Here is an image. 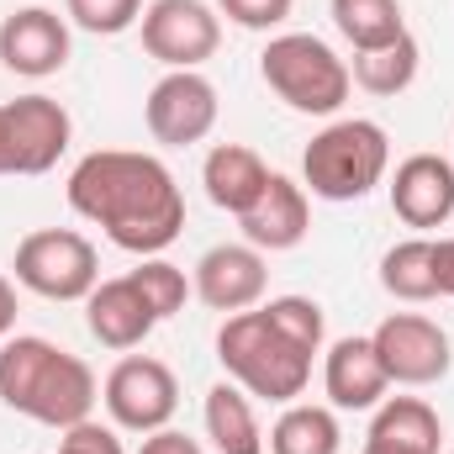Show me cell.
<instances>
[{
	"label": "cell",
	"mask_w": 454,
	"mask_h": 454,
	"mask_svg": "<svg viewBox=\"0 0 454 454\" xmlns=\"http://www.w3.org/2000/svg\"><path fill=\"white\" fill-rule=\"evenodd\" d=\"M69 207L116 248L153 259L185 232V196L164 159L132 148H96L69 175Z\"/></svg>",
	"instance_id": "6da1fadb"
},
{
	"label": "cell",
	"mask_w": 454,
	"mask_h": 454,
	"mask_svg": "<svg viewBox=\"0 0 454 454\" xmlns=\"http://www.w3.org/2000/svg\"><path fill=\"white\" fill-rule=\"evenodd\" d=\"M323 348V307L312 296H275L270 307L232 312L217 333L223 370L264 402L291 407L312 380V354Z\"/></svg>",
	"instance_id": "7a4b0ae2"
},
{
	"label": "cell",
	"mask_w": 454,
	"mask_h": 454,
	"mask_svg": "<svg viewBox=\"0 0 454 454\" xmlns=\"http://www.w3.org/2000/svg\"><path fill=\"white\" fill-rule=\"evenodd\" d=\"M96 370L48 339L0 343V402L43 428H74L96 407Z\"/></svg>",
	"instance_id": "3957f363"
},
{
	"label": "cell",
	"mask_w": 454,
	"mask_h": 454,
	"mask_svg": "<svg viewBox=\"0 0 454 454\" xmlns=\"http://www.w3.org/2000/svg\"><path fill=\"white\" fill-rule=\"evenodd\" d=\"M386 169H391V137L380 121L364 116H343L323 127L301 153L307 191L323 201H364L386 180Z\"/></svg>",
	"instance_id": "277c9868"
},
{
	"label": "cell",
	"mask_w": 454,
	"mask_h": 454,
	"mask_svg": "<svg viewBox=\"0 0 454 454\" xmlns=\"http://www.w3.org/2000/svg\"><path fill=\"white\" fill-rule=\"evenodd\" d=\"M259 74H264V85L291 112H301V116H333L348 101V85H354L348 64L323 37H312V32H280V37H270L264 53H259Z\"/></svg>",
	"instance_id": "5b68a950"
},
{
	"label": "cell",
	"mask_w": 454,
	"mask_h": 454,
	"mask_svg": "<svg viewBox=\"0 0 454 454\" xmlns=\"http://www.w3.org/2000/svg\"><path fill=\"white\" fill-rule=\"evenodd\" d=\"M16 286L43 301H85L101 286L96 243L74 227H37L16 243Z\"/></svg>",
	"instance_id": "8992f818"
},
{
	"label": "cell",
	"mask_w": 454,
	"mask_h": 454,
	"mask_svg": "<svg viewBox=\"0 0 454 454\" xmlns=\"http://www.w3.org/2000/svg\"><path fill=\"white\" fill-rule=\"evenodd\" d=\"M101 402H106L116 428H127V434H159L180 412V380H175V370L164 359L127 354L112 375H106Z\"/></svg>",
	"instance_id": "52a82bcc"
},
{
	"label": "cell",
	"mask_w": 454,
	"mask_h": 454,
	"mask_svg": "<svg viewBox=\"0 0 454 454\" xmlns=\"http://www.w3.org/2000/svg\"><path fill=\"white\" fill-rule=\"evenodd\" d=\"M223 43V21L207 0H153L143 11V48L164 69H201Z\"/></svg>",
	"instance_id": "ba28073f"
},
{
	"label": "cell",
	"mask_w": 454,
	"mask_h": 454,
	"mask_svg": "<svg viewBox=\"0 0 454 454\" xmlns=\"http://www.w3.org/2000/svg\"><path fill=\"white\" fill-rule=\"evenodd\" d=\"M370 343H375L391 386H434V380L450 375V364H454L450 333L434 317H423V312H391L370 333Z\"/></svg>",
	"instance_id": "9c48e42d"
},
{
	"label": "cell",
	"mask_w": 454,
	"mask_h": 454,
	"mask_svg": "<svg viewBox=\"0 0 454 454\" xmlns=\"http://www.w3.org/2000/svg\"><path fill=\"white\" fill-rule=\"evenodd\" d=\"M217 112H223L217 85H212L207 74H196V69H169V74L148 90V106H143L153 143H169V148L201 143V137L217 127Z\"/></svg>",
	"instance_id": "30bf717a"
},
{
	"label": "cell",
	"mask_w": 454,
	"mask_h": 454,
	"mask_svg": "<svg viewBox=\"0 0 454 454\" xmlns=\"http://www.w3.org/2000/svg\"><path fill=\"white\" fill-rule=\"evenodd\" d=\"M0 64L21 80H48L69 64V27L48 5H21L0 21Z\"/></svg>",
	"instance_id": "8fae6325"
},
{
	"label": "cell",
	"mask_w": 454,
	"mask_h": 454,
	"mask_svg": "<svg viewBox=\"0 0 454 454\" xmlns=\"http://www.w3.org/2000/svg\"><path fill=\"white\" fill-rule=\"evenodd\" d=\"M5 127H11V175H48L74 132L69 112L53 96H16L5 106Z\"/></svg>",
	"instance_id": "7c38bea8"
},
{
	"label": "cell",
	"mask_w": 454,
	"mask_h": 454,
	"mask_svg": "<svg viewBox=\"0 0 454 454\" xmlns=\"http://www.w3.org/2000/svg\"><path fill=\"white\" fill-rule=\"evenodd\" d=\"M264 286H270V270H264V254L254 243H217L196 264V296L223 317L259 307Z\"/></svg>",
	"instance_id": "4fadbf2b"
},
{
	"label": "cell",
	"mask_w": 454,
	"mask_h": 454,
	"mask_svg": "<svg viewBox=\"0 0 454 454\" xmlns=\"http://www.w3.org/2000/svg\"><path fill=\"white\" fill-rule=\"evenodd\" d=\"M391 212L407 227H444L454 217V164L444 153H412L391 175Z\"/></svg>",
	"instance_id": "5bb4252c"
},
{
	"label": "cell",
	"mask_w": 454,
	"mask_h": 454,
	"mask_svg": "<svg viewBox=\"0 0 454 454\" xmlns=\"http://www.w3.org/2000/svg\"><path fill=\"white\" fill-rule=\"evenodd\" d=\"M238 227H243V238H248L259 254H286V248H296V243L307 238V227H312L307 191H301L296 180H286V175H270L264 196L238 217Z\"/></svg>",
	"instance_id": "9a60e30c"
},
{
	"label": "cell",
	"mask_w": 454,
	"mask_h": 454,
	"mask_svg": "<svg viewBox=\"0 0 454 454\" xmlns=\"http://www.w3.org/2000/svg\"><path fill=\"white\" fill-rule=\"evenodd\" d=\"M386 364L370 339H339L323 359V391L339 412H370L386 396Z\"/></svg>",
	"instance_id": "2e32d148"
},
{
	"label": "cell",
	"mask_w": 454,
	"mask_h": 454,
	"mask_svg": "<svg viewBox=\"0 0 454 454\" xmlns=\"http://www.w3.org/2000/svg\"><path fill=\"white\" fill-rule=\"evenodd\" d=\"M85 323H90V339L106 343V348H137V343L159 328L153 307L143 301V291H137L127 275L101 280V286L85 296Z\"/></svg>",
	"instance_id": "e0dca14e"
},
{
	"label": "cell",
	"mask_w": 454,
	"mask_h": 454,
	"mask_svg": "<svg viewBox=\"0 0 454 454\" xmlns=\"http://www.w3.org/2000/svg\"><path fill=\"white\" fill-rule=\"evenodd\" d=\"M201 185H207V201H212V207L243 217V212L264 196L270 169H264V159H259L254 148H243V143H217V148L207 153V164H201Z\"/></svg>",
	"instance_id": "ac0fdd59"
},
{
	"label": "cell",
	"mask_w": 454,
	"mask_h": 454,
	"mask_svg": "<svg viewBox=\"0 0 454 454\" xmlns=\"http://www.w3.org/2000/svg\"><path fill=\"white\" fill-rule=\"evenodd\" d=\"M370 444H386V450H402V454H439L444 423L423 396H391V402L375 407Z\"/></svg>",
	"instance_id": "d6986e66"
},
{
	"label": "cell",
	"mask_w": 454,
	"mask_h": 454,
	"mask_svg": "<svg viewBox=\"0 0 454 454\" xmlns=\"http://www.w3.org/2000/svg\"><path fill=\"white\" fill-rule=\"evenodd\" d=\"M207 439L217 444V454H264L254 402L238 380H217L207 391Z\"/></svg>",
	"instance_id": "ffe728a7"
},
{
	"label": "cell",
	"mask_w": 454,
	"mask_h": 454,
	"mask_svg": "<svg viewBox=\"0 0 454 454\" xmlns=\"http://www.w3.org/2000/svg\"><path fill=\"white\" fill-rule=\"evenodd\" d=\"M380 286L396 301H434V296H444L439 291V243L434 238H407V243L386 248Z\"/></svg>",
	"instance_id": "44dd1931"
},
{
	"label": "cell",
	"mask_w": 454,
	"mask_h": 454,
	"mask_svg": "<svg viewBox=\"0 0 454 454\" xmlns=\"http://www.w3.org/2000/svg\"><path fill=\"white\" fill-rule=\"evenodd\" d=\"M343 428L333 407H312V402H291L275 428H270V454H339Z\"/></svg>",
	"instance_id": "7402d4cb"
},
{
	"label": "cell",
	"mask_w": 454,
	"mask_h": 454,
	"mask_svg": "<svg viewBox=\"0 0 454 454\" xmlns=\"http://www.w3.org/2000/svg\"><path fill=\"white\" fill-rule=\"evenodd\" d=\"M418 64H423V48H418V37H412V32H402V37H396V43H386V48L354 53L348 80H354L359 90H370V96H402V90L418 80Z\"/></svg>",
	"instance_id": "603a6c76"
},
{
	"label": "cell",
	"mask_w": 454,
	"mask_h": 454,
	"mask_svg": "<svg viewBox=\"0 0 454 454\" xmlns=\"http://www.w3.org/2000/svg\"><path fill=\"white\" fill-rule=\"evenodd\" d=\"M333 27L354 53H370L396 43L407 32V16H402V0H333Z\"/></svg>",
	"instance_id": "cb8c5ba5"
},
{
	"label": "cell",
	"mask_w": 454,
	"mask_h": 454,
	"mask_svg": "<svg viewBox=\"0 0 454 454\" xmlns=\"http://www.w3.org/2000/svg\"><path fill=\"white\" fill-rule=\"evenodd\" d=\"M127 280L143 291V301L153 307V317H159V323H164V317H175V312L185 307V296H191L185 270H180V264H169V259H159V254H153V259H143Z\"/></svg>",
	"instance_id": "d4e9b609"
},
{
	"label": "cell",
	"mask_w": 454,
	"mask_h": 454,
	"mask_svg": "<svg viewBox=\"0 0 454 454\" xmlns=\"http://www.w3.org/2000/svg\"><path fill=\"white\" fill-rule=\"evenodd\" d=\"M64 5H69V21L96 37H116L132 21H143V0H64Z\"/></svg>",
	"instance_id": "484cf974"
},
{
	"label": "cell",
	"mask_w": 454,
	"mask_h": 454,
	"mask_svg": "<svg viewBox=\"0 0 454 454\" xmlns=\"http://www.w3.org/2000/svg\"><path fill=\"white\" fill-rule=\"evenodd\" d=\"M217 5H223L227 21H238V27H248V32H270V27H280V21L291 16L296 0H217Z\"/></svg>",
	"instance_id": "4316f807"
},
{
	"label": "cell",
	"mask_w": 454,
	"mask_h": 454,
	"mask_svg": "<svg viewBox=\"0 0 454 454\" xmlns=\"http://www.w3.org/2000/svg\"><path fill=\"white\" fill-rule=\"evenodd\" d=\"M59 454H127L121 450V439H116V428H101V423H74V428H64V439H59Z\"/></svg>",
	"instance_id": "83f0119b"
},
{
	"label": "cell",
	"mask_w": 454,
	"mask_h": 454,
	"mask_svg": "<svg viewBox=\"0 0 454 454\" xmlns=\"http://www.w3.org/2000/svg\"><path fill=\"white\" fill-rule=\"evenodd\" d=\"M137 454H201V444H196L191 434H180V428H159V434L143 439Z\"/></svg>",
	"instance_id": "f1b7e54d"
},
{
	"label": "cell",
	"mask_w": 454,
	"mask_h": 454,
	"mask_svg": "<svg viewBox=\"0 0 454 454\" xmlns=\"http://www.w3.org/2000/svg\"><path fill=\"white\" fill-rule=\"evenodd\" d=\"M11 328H16V286L0 275V343L11 339Z\"/></svg>",
	"instance_id": "f546056e"
},
{
	"label": "cell",
	"mask_w": 454,
	"mask_h": 454,
	"mask_svg": "<svg viewBox=\"0 0 454 454\" xmlns=\"http://www.w3.org/2000/svg\"><path fill=\"white\" fill-rule=\"evenodd\" d=\"M439 291L454 296V238H439Z\"/></svg>",
	"instance_id": "4dcf8cb0"
},
{
	"label": "cell",
	"mask_w": 454,
	"mask_h": 454,
	"mask_svg": "<svg viewBox=\"0 0 454 454\" xmlns=\"http://www.w3.org/2000/svg\"><path fill=\"white\" fill-rule=\"evenodd\" d=\"M0 175H11V127H5V106H0Z\"/></svg>",
	"instance_id": "1f68e13d"
},
{
	"label": "cell",
	"mask_w": 454,
	"mask_h": 454,
	"mask_svg": "<svg viewBox=\"0 0 454 454\" xmlns=\"http://www.w3.org/2000/svg\"><path fill=\"white\" fill-rule=\"evenodd\" d=\"M359 454H402V450H386V444H370V439H364V450Z\"/></svg>",
	"instance_id": "d6a6232c"
}]
</instances>
